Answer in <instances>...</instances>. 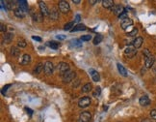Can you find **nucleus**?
<instances>
[{
  "mask_svg": "<svg viewBox=\"0 0 156 122\" xmlns=\"http://www.w3.org/2000/svg\"><path fill=\"white\" fill-rule=\"evenodd\" d=\"M1 31L2 32H6V26L4 24H1Z\"/></svg>",
  "mask_w": 156,
  "mask_h": 122,
  "instance_id": "obj_42",
  "label": "nucleus"
},
{
  "mask_svg": "<svg viewBox=\"0 0 156 122\" xmlns=\"http://www.w3.org/2000/svg\"><path fill=\"white\" fill-rule=\"evenodd\" d=\"M97 1H90V3H92V5H94V3H96Z\"/></svg>",
  "mask_w": 156,
  "mask_h": 122,
  "instance_id": "obj_45",
  "label": "nucleus"
},
{
  "mask_svg": "<svg viewBox=\"0 0 156 122\" xmlns=\"http://www.w3.org/2000/svg\"><path fill=\"white\" fill-rule=\"evenodd\" d=\"M137 34H138V29H137V28H134L132 31H130V32H128V33H127V36L133 37V36H136Z\"/></svg>",
  "mask_w": 156,
  "mask_h": 122,
  "instance_id": "obj_33",
  "label": "nucleus"
},
{
  "mask_svg": "<svg viewBox=\"0 0 156 122\" xmlns=\"http://www.w3.org/2000/svg\"><path fill=\"white\" fill-rule=\"evenodd\" d=\"M144 55H145V57H147V56L151 55V53H150V52H149L147 48H145V49H144Z\"/></svg>",
  "mask_w": 156,
  "mask_h": 122,
  "instance_id": "obj_37",
  "label": "nucleus"
},
{
  "mask_svg": "<svg viewBox=\"0 0 156 122\" xmlns=\"http://www.w3.org/2000/svg\"><path fill=\"white\" fill-rule=\"evenodd\" d=\"M82 30H86V26L84 24H77L73 27L70 32H77V31H82Z\"/></svg>",
  "mask_w": 156,
  "mask_h": 122,
  "instance_id": "obj_23",
  "label": "nucleus"
},
{
  "mask_svg": "<svg viewBox=\"0 0 156 122\" xmlns=\"http://www.w3.org/2000/svg\"><path fill=\"white\" fill-rule=\"evenodd\" d=\"M25 110H26V111H27V112H28V113H29L30 115L32 114V112H33V111H31V110H30V109H28V107H25Z\"/></svg>",
  "mask_w": 156,
  "mask_h": 122,
  "instance_id": "obj_43",
  "label": "nucleus"
},
{
  "mask_svg": "<svg viewBox=\"0 0 156 122\" xmlns=\"http://www.w3.org/2000/svg\"><path fill=\"white\" fill-rule=\"evenodd\" d=\"M117 66H118V70H119V72H120V74L121 75V76H124V77H127L126 69H125V68H124L120 63H118V64H117Z\"/></svg>",
  "mask_w": 156,
  "mask_h": 122,
  "instance_id": "obj_18",
  "label": "nucleus"
},
{
  "mask_svg": "<svg viewBox=\"0 0 156 122\" xmlns=\"http://www.w3.org/2000/svg\"><path fill=\"white\" fill-rule=\"evenodd\" d=\"M18 46L19 48H25L26 46H27V43H26L25 40H19L18 43Z\"/></svg>",
  "mask_w": 156,
  "mask_h": 122,
  "instance_id": "obj_31",
  "label": "nucleus"
},
{
  "mask_svg": "<svg viewBox=\"0 0 156 122\" xmlns=\"http://www.w3.org/2000/svg\"><path fill=\"white\" fill-rule=\"evenodd\" d=\"M18 4H19V8L23 10V11L27 12L28 11V4H27V1L25 0H20V1H18Z\"/></svg>",
  "mask_w": 156,
  "mask_h": 122,
  "instance_id": "obj_19",
  "label": "nucleus"
},
{
  "mask_svg": "<svg viewBox=\"0 0 156 122\" xmlns=\"http://www.w3.org/2000/svg\"><path fill=\"white\" fill-rule=\"evenodd\" d=\"M90 104H91V99L89 97H83L78 102V106L80 107H87L90 106Z\"/></svg>",
  "mask_w": 156,
  "mask_h": 122,
  "instance_id": "obj_8",
  "label": "nucleus"
},
{
  "mask_svg": "<svg viewBox=\"0 0 156 122\" xmlns=\"http://www.w3.org/2000/svg\"><path fill=\"white\" fill-rule=\"evenodd\" d=\"M91 90H92V84L91 83H86V84L82 87V92H84V93L90 92Z\"/></svg>",
  "mask_w": 156,
  "mask_h": 122,
  "instance_id": "obj_28",
  "label": "nucleus"
},
{
  "mask_svg": "<svg viewBox=\"0 0 156 122\" xmlns=\"http://www.w3.org/2000/svg\"><path fill=\"white\" fill-rule=\"evenodd\" d=\"M65 37H67L65 35H57V36H56V38H57L58 40H65Z\"/></svg>",
  "mask_w": 156,
  "mask_h": 122,
  "instance_id": "obj_38",
  "label": "nucleus"
},
{
  "mask_svg": "<svg viewBox=\"0 0 156 122\" xmlns=\"http://www.w3.org/2000/svg\"><path fill=\"white\" fill-rule=\"evenodd\" d=\"M80 19H81L80 15H76V17H75V19H74V21H75V22H79L80 21Z\"/></svg>",
  "mask_w": 156,
  "mask_h": 122,
  "instance_id": "obj_41",
  "label": "nucleus"
},
{
  "mask_svg": "<svg viewBox=\"0 0 156 122\" xmlns=\"http://www.w3.org/2000/svg\"><path fill=\"white\" fill-rule=\"evenodd\" d=\"M133 24V20L131 19H129V18H126V19H124L121 20V22H120V26H121V28L122 29H126L127 27H129V26H131Z\"/></svg>",
  "mask_w": 156,
  "mask_h": 122,
  "instance_id": "obj_10",
  "label": "nucleus"
},
{
  "mask_svg": "<svg viewBox=\"0 0 156 122\" xmlns=\"http://www.w3.org/2000/svg\"><path fill=\"white\" fill-rule=\"evenodd\" d=\"M49 17L51 19H57L59 17V13L56 8H52V10L49 12Z\"/></svg>",
  "mask_w": 156,
  "mask_h": 122,
  "instance_id": "obj_17",
  "label": "nucleus"
},
{
  "mask_svg": "<svg viewBox=\"0 0 156 122\" xmlns=\"http://www.w3.org/2000/svg\"><path fill=\"white\" fill-rule=\"evenodd\" d=\"M155 59H154V57L152 55L150 56H147V57H145V67L146 68H150V67L153 65V63H154Z\"/></svg>",
  "mask_w": 156,
  "mask_h": 122,
  "instance_id": "obj_15",
  "label": "nucleus"
},
{
  "mask_svg": "<svg viewBox=\"0 0 156 122\" xmlns=\"http://www.w3.org/2000/svg\"><path fill=\"white\" fill-rule=\"evenodd\" d=\"M44 73L46 75H50L53 73V70H54V66L52 62L50 61H46L44 63Z\"/></svg>",
  "mask_w": 156,
  "mask_h": 122,
  "instance_id": "obj_6",
  "label": "nucleus"
},
{
  "mask_svg": "<svg viewBox=\"0 0 156 122\" xmlns=\"http://www.w3.org/2000/svg\"><path fill=\"white\" fill-rule=\"evenodd\" d=\"M137 53V51L134 47H127L124 51V54L125 56H128V57H133Z\"/></svg>",
  "mask_w": 156,
  "mask_h": 122,
  "instance_id": "obj_9",
  "label": "nucleus"
},
{
  "mask_svg": "<svg viewBox=\"0 0 156 122\" xmlns=\"http://www.w3.org/2000/svg\"><path fill=\"white\" fill-rule=\"evenodd\" d=\"M102 39H103V36L102 35H100V34H97L95 37H94V45H98V44H100L101 43V41H102Z\"/></svg>",
  "mask_w": 156,
  "mask_h": 122,
  "instance_id": "obj_26",
  "label": "nucleus"
},
{
  "mask_svg": "<svg viewBox=\"0 0 156 122\" xmlns=\"http://www.w3.org/2000/svg\"><path fill=\"white\" fill-rule=\"evenodd\" d=\"M139 103H140V105H142V106H149V103H150V100H149V98L146 96V95H144V96H142L141 98H140Z\"/></svg>",
  "mask_w": 156,
  "mask_h": 122,
  "instance_id": "obj_14",
  "label": "nucleus"
},
{
  "mask_svg": "<svg viewBox=\"0 0 156 122\" xmlns=\"http://www.w3.org/2000/svg\"><path fill=\"white\" fill-rule=\"evenodd\" d=\"M150 116H151V118L156 120V110H152L150 111Z\"/></svg>",
  "mask_w": 156,
  "mask_h": 122,
  "instance_id": "obj_36",
  "label": "nucleus"
},
{
  "mask_svg": "<svg viewBox=\"0 0 156 122\" xmlns=\"http://www.w3.org/2000/svg\"><path fill=\"white\" fill-rule=\"evenodd\" d=\"M11 53L13 54L14 56H18L20 54V51H18V48H15V47H13L11 49Z\"/></svg>",
  "mask_w": 156,
  "mask_h": 122,
  "instance_id": "obj_30",
  "label": "nucleus"
},
{
  "mask_svg": "<svg viewBox=\"0 0 156 122\" xmlns=\"http://www.w3.org/2000/svg\"><path fill=\"white\" fill-rule=\"evenodd\" d=\"M63 77V81L65 82V83H69L70 81H72L73 78H75V72H72V71H69L68 73H65Z\"/></svg>",
  "mask_w": 156,
  "mask_h": 122,
  "instance_id": "obj_1",
  "label": "nucleus"
},
{
  "mask_svg": "<svg viewBox=\"0 0 156 122\" xmlns=\"http://www.w3.org/2000/svg\"><path fill=\"white\" fill-rule=\"evenodd\" d=\"M71 43H72V45L74 47H81V46H82V43H80L79 40H74L72 41Z\"/></svg>",
  "mask_w": 156,
  "mask_h": 122,
  "instance_id": "obj_34",
  "label": "nucleus"
},
{
  "mask_svg": "<svg viewBox=\"0 0 156 122\" xmlns=\"http://www.w3.org/2000/svg\"><path fill=\"white\" fill-rule=\"evenodd\" d=\"M14 1H5V10H12L14 5Z\"/></svg>",
  "mask_w": 156,
  "mask_h": 122,
  "instance_id": "obj_27",
  "label": "nucleus"
},
{
  "mask_svg": "<svg viewBox=\"0 0 156 122\" xmlns=\"http://www.w3.org/2000/svg\"><path fill=\"white\" fill-rule=\"evenodd\" d=\"M31 62V56L29 54H24L22 56V59H21V64L22 65H27Z\"/></svg>",
  "mask_w": 156,
  "mask_h": 122,
  "instance_id": "obj_21",
  "label": "nucleus"
},
{
  "mask_svg": "<svg viewBox=\"0 0 156 122\" xmlns=\"http://www.w3.org/2000/svg\"><path fill=\"white\" fill-rule=\"evenodd\" d=\"M143 43H144V39L142 37H137L134 41H133V47L137 49V48H141Z\"/></svg>",
  "mask_w": 156,
  "mask_h": 122,
  "instance_id": "obj_13",
  "label": "nucleus"
},
{
  "mask_svg": "<svg viewBox=\"0 0 156 122\" xmlns=\"http://www.w3.org/2000/svg\"><path fill=\"white\" fill-rule=\"evenodd\" d=\"M13 38H14V34L13 33H6L5 36H4V41H5L6 44H9V43L12 42Z\"/></svg>",
  "mask_w": 156,
  "mask_h": 122,
  "instance_id": "obj_24",
  "label": "nucleus"
},
{
  "mask_svg": "<svg viewBox=\"0 0 156 122\" xmlns=\"http://www.w3.org/2000/svg\"><path fill=\"white\" fill-rule=\"evenodd\" d=\"M15 17H18V18H24L25 17V12L21 10L20 8H18V9H15Z\"/></svg>",
  "mask_w": 156,
  "mask_h": 122,
  "instance_id": "obj_22",
  "label": "nucleus"
},
{
  "mask_svg": "<svg viewBox=\"0 0 156 122\" xmlns=\"http://www.w3.org/2000/svg\"><path fill=\"white\" fill-rule=\"evenodd\" d=\"M58 70H59V72L61 73V75L64 76L65 73H68V72L69 71V64H68V63H65V62H60L58 64Z\"/></svg>",
  "mask_w": 156,
  "mask_h": 122,
  "instance_id": "obj_2",
  "label": "nucleus"
},
{
  "mask_svg": "<svg viewBox=\"0 0 156 122\" xmlns=\"http://www.w3.org/2000/svg\"><path fill=\"white\" fill-rule=\"evenodd\" d=\"M30 15L32 16V18L34 20H36V21H42L43 19H44V15L42 14V12H38L36 10H33L32 12H30Z\"/></svg>",
  "mask_w": 156,
  "mask_h": 122,
  "instance_id": "obj_4",
  "label": "nucleus"
},
{
  "mask_svg": "<svg viewBox=\"0 0 156 122\" xmlns=\"http://www.w3.org/2000/svg\"><path fill=\"white\" fill-rule=\"evenodd\" d=\"M112 11L114 12L115 15L119 16V17H120L124 13H125V10H124V8L121 5H115L112 8Z\"/></svg>",
  "mask_w": 156,
  "mask_h": 122,
  "instance_id": "obj_7",
  "label": "nucleus"
},
{
  "mask_svg": "<svg viewBox=\"0 0 156 122\" xmlns=\"http://www.w3.org/2000/svg\"><path fill=\"white\" fill-rule=\"evenodd\" d=\"M59 9H60V11L62 13L65 14V13H68L69 11L70 7H69V4L67 1H63L62 0V1L59 2Z\"/></svg>",
  "mask_w": 156,
  "mask_h": 122,
  "instance_id": "obj_5",
  "label": "nucleus"
},
{
  "mask_svg": "<svg viewBox=\"0 0 156 122\" xmlns=\"http://www.w3.org/2000/svg\"><path fill=\"white\" fill-rule=\"evenodd\" d=\"M143 122H151V121H150V120H149V119H145Z\"/></svg>",
  "mask_w": 156,
  "mask_h": 122,
  "instance_id": "obj_46",
  "label": "nucleus"
},
{
  "mask_svg": "<svg viewBox=\"0 0 156 122\" xmlns=\"http://www.w3.org/2000/svg\"><path fill=\"white\" fill-rule=\"evenodd\" d=\"M91 118H92V115L89 111H83V112H81V114L79 115L78 122H90Z\"/></svg>",
  "mask_w": 156,
  "mask_h": 122,
  "instance_id": "obj_3",
  "label": "nucleus"
},
{
  "mask_svg": "<svg viewBox=\"0 0 156 122\" xmlns=\"http://www.w3.org/2000/svg\"><path fill=\"white\" fill-rule=\"evenodd\" d=\"M100 93H101V88L97 86V87H95V90L94 91V97H98L100 95Z\"/></svg>",
  "mask_w": 156,
  "mask_h": 122,
  "instance_id": "obj_32",
  "label": "nucleus"
},
{
  "mask_svg": "<svg viewBox=\"0 0 156 122\" xmlns=\"http://www.w3.org/2000/svg\"><path fill=\"white\" fill-rule=\"evenodd\" d=\"M102 6L104 8H107V9H109V8L112 9L115 5H114V1H112V0H103L102 1Z\"/></svg>",
  "mask_w": 156,
  "mask_h": 122,
  "instance_id": "obj_16",
  "label": "nucleus"
},
{
  "mask_svg": "<svg viewBox=\"0 0 156 122\" xmlns=\"http://www.w3.org/2000/svg\"><path fill=\"white\" fill-rule=\"evenodd\" d=\"M73 27H74V22H73V21H70V22H69V23L65 24V26H64V29H65V30H69V31H71Z\"/></svg>",
  "mask_w": 156,
  "mask_h": 122,
  "instance_id": "obj_29",
  "label": "nucleus"
},
{
  "mask_svg": "<svg viewBox=\"0 0 156 122\" xmlns=\"http://www.w3.org/2000/svg\"><path fill=\"white\" fill-rule=\"evenodd\" d=\"M32 39H33V40L38 41V42H42V38H40V37H37V36H33Z\"/></svg>",
  "mask_w": 156,
  "mask_h": 122,
  "instance_id": "obj_40",
  "label": "nucleus"
},
{
  "mask_svg": "<svg viewBox=\"0 0 156 122\" xmlns=\"http://www.w3.org/2000/svg\"><path fill=\"white\" fill-rule=\"evenodd\" d=\"M47 46L49 47V48H53V49H57V48L60 47V44L57 43V42H54V41H50V42H47Z\"/></svg>",
  "mask_w": 156,
  "mask_h": 122,
  "instance_id": "obj_25",
  "label": "nucleus"
},
{
  "mask_svg": "<svg viewBox=\"0 0 156 122\" xmlns=\"http://www.w3.org/2000/svg\"><path fill=\"white\" fill-rule=\"evenodd\" d=\"M72 2H73V3H75V4H79L80 0H72Z\"/></svg>",
  "mask_w": 156,
  "mask_h": 122,
  "instance_id": "obj_44",
  "label": "nucleus"
},
{
  "mask_svg": "<svg viewBox=\"0 0 156 122\" xmlns=\"http://www.w3.org/2000/svg\"><path fill=\"white\" fill-rule=\"evenodd\" d=\"M44 64H43V63H39V64L35 67V69H34V71H33V74L39 75L40 72H42V70L44 69Z\"/></svg>",
  "mask_w": 156,
  "mask_h": 122,
  "instance_id": "obj_20",
  "label": "nucleus"
},
{
  "mask_svg": "<svg viewBox=\"0 0 156 122\" xmlns=\"http://www.w3.org/2000/svg\"><path fill=\"white\" fill-rule=\"evenodd\" d=\"M92 39L91 35H84L81 37V41H90Z\"/></svg>",
  "mask_w": 156,
  "mask_h": 122,
  "instance_id": "obj_35",
  "label": "nucleus"
},
{
  "mask_svg": "<svg viewBox=\"0 0 156 122\" xmlns=\"http://www.w3.org/2000/svg\"><path fill=\"white\" fill-rule=\"evenodd\" d=\"M10 86H11V84H8V85H6V86H4L3 89H2V94H5L6 91H7V88H9Z\"/></svg>",
  "mask_w": 156,
  "mask_h": 122,
  "instance_id": "obj_39",
  "label": "nucleus"
},
{
  "mask_svg": "<svg viewBox=\"0 0 156 122\" xmlns=\"http://www.w3.org/2000/svg\"><path fill=\"white\" fill-rule=\"evenodd\" d=\"M39 5H40V12H42V14H43V15L44 16L49 15V10H48L46 4L44 3V1H40V2H39Z\"/></svg>",
  "mask_w": 156,
  "mask_h": 122,
  "instance_id": "obj_11",
  "label": "nucleus"
},
{
  "mask_svg": "<svg viewBox=\"0 0 156 122\" xmlns=\"http://www.w3.org/2000/svg\"><path fill=\"white\" fill-rule=\"evenodd\" d=\"M89 73L91 74V77H92V78H93V81H96V82L99 81L100 77H99V74H98L96 71L94 70V69H90V70H89Z\"/></svg>",
  "mask_w": 156,
  "mask_h": 122,
  "instance_id": "obj_12",
  "label": "nucleus"
}]
</instances>
